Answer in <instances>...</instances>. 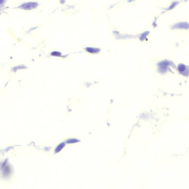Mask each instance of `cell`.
Instances as JSON below:
<instances>
[{"label": "cell", "mask_w": 189, "mask_h": 189, "mask_svg": "<svg viewBox=\"0 0 189 189\" xmlns=\"http://www.w3.org/2000/svg\"><path fill=\"white\" fill-rule=\"evenodd\" d=\"M38 5V3L36 2L25 3L21 5L20 8L25 10L31 9L36 8Z\"/></svg>", "instance_id": "1"}, {"label": "cell", "mask_w": 189, "mask_h": 189, "mask_svg": "<svg viewBox=\"0 0 189 189\" xmlns=\"http://www.w3.org/2000/svg\"><path fill=\"white\" fill-rule=\"evenodd\" d=\"M52 55L54 56H60L62 54L59 52H52Z\"/></svg>", "instance_id": "2"}]
</instances>
